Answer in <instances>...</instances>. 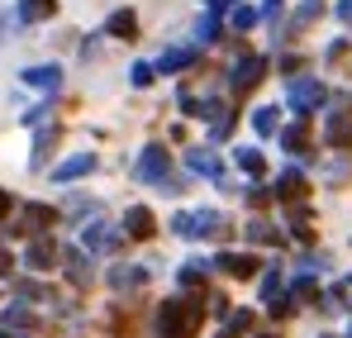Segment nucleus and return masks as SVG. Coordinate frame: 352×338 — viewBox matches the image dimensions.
I'll use <instances>...</instances> for the list:
<instances>
[{
  "label": "nucleus",
  "mask_w": 352,
  "mask_h": 338,
  "mask_svg": "<svg viewBox=\"0 0 352 338\" xmlns=\"http://www.w3.org/2000/svg\"><path fill=\"white\" fill-rule=\"evenodd\" d=\"M200 319H205V310L195 300H186V295L157 305V334L162 338H195L200 334Z\"/></svg>",
  "instance_id": "f257e3e1"
},
{
  "label": "nucleus",
  "mask_w": 352,
  "mask_h": 338,
  "mask_svg": "<svg viewBox=\"0 0 352 338\" xmlns=\"http://www.w3.org/2000/svg\"><path fill=\"white\" fill-rule=\"evenodd\" d=\"M172 229L181 233V238H224L229 233V215L224 210H181L172 220Z\"/></svg>",
  "instance_id": "f03ea898"
},
{
  "label": "nucleus",
  "mask_w": 352,
  "mask_h": 338,
  "mask_svg": "<svg viewBox=\"0 0 352 338\" xmlns=\"http://www.w3.org/2000/svg\"><path fill=\"white\" fill-rule=\"evenodd\" d=\"M133 171H138V181H153V186H167V191H176V181H172V153H167L162 143H148Z\"/></svg>",
  "instance_id": "7ed1b4c3"
},
{
  "label": "nucleus",
  "mask_w": 352,
  "mask_h": 338,
  "mask_svg": "<svg viewBox=\"0 0 352 338\" xmlns=\"http://www.w3.org/2000/svg\"><path fill=\"white\" fill-rule=\"evenodd\" d=\"M324 101H329V86L314 81V76H300V81H291V91H286V105L295 114H314Z\"/></svg>",
  "instance_id": "20e7f679"
},
{
  "label": "nucleus",
  "mask_w": 352,
  "mask_h": 338,
  "mask_svg": "<svg viewBox=\"0 0 352 338\" xmlns=\"http://www.w3.org/2000/svg\"><path fill=\"white\" fill-rule=\"evenodd\" d=\"M262 76H267V57L248 53L243 62H234V72H229V91H234V96H248V91L262 86Z\"/></svg>",
  "instance_id": "39448f33"
},
{
  "label": "nucleus",
  "mask_w": 352,
  "mask_h": 338,
  "mask_svg": "<svg viewBox=\"0 0 352 338\" xmlns=\"http://www.w3.org/2000/svg\"><path fill=\"white\" fill-rule=\"evenodd\" d=\"M324 138L333 148H352V96H338V114H329Z\"/></svg>",
  "instance_id": "423d86ee"
},
{
  "label": "nucleus",
  "mask_w": 352,
  "mask_h": 338,
  "mask_svg": "<svg viewBox=\"0 0 352 338\" xmlns=\"http://www.w3.org/2000/svg\"><path fill=\"white\" fill-rule=\"evenodd\" d=\"M214 267H219L224 277H238V282H252L262 262H257L252 253H219V257H214Z\"/></svg>",
  "instance_id": "0eeeda50"
},
{
  "label": "nucleus",
  "mask_w": 352,
  "mask_h": 338,
  "mask_svg": "<svg viewBox=\"0 0 352 338\" xmlns=\"http://www.w3.org/2000/svg\"><path fill=\"white\" fill-rule=\"evenodd\" d=\"M81 248H86V253H115V248H119V233L105 224V220H96V224L81 229Z\"/></svg>",
  "instance_id": "6e6552de"
},
{
  "label": "nucleus",
  "mask_w": 352,
  "mask_h": 338,
  "mask_svg": "<svg viewBox=\"0 0 352 338\" xmlns=\"http://www.w3.org/2000/svg\"><path fill=\"white\" fill-rule=\"evenodd\" d=\"M19 81L34 86V91H48V96H53V91L62 86V67H53V62H43V67H24Z\"/></svg>",
  "instance_id": "1a4fd4ad"
},
{
  "label": "nucleus",
  "mask_w": 352,
  "mask_h": 338,
  "mask_svg": "<svg viewBox=\"0 0 352 338\" xmlns=\"http://www.w3.org/2000/svg\"><path fill=\"white\" fill-rule=\"evenodd\" d=\"M53 262H58V243H53V238H34V243L24 248V267H29V272H48Z\"/></svg>",
  "instance_id": "9d476101"
},
{
  "label": "nucleus",
  "mask_w": 352,
  "mask_h": 338,
  "mask_svg": "<svg viewBox=\"0 0 352 338\" xmlns=\"http://www.w3.org/2000/svg\"><path fill=\"white\" fill-rule=\"evenodd\" d=\"M186 167L195 171V176H210V181L224 186V162H219L210 148H190V153H186Z\"/></svg>",
  "instance_id": "9b49d317"
},
{
  "label": "nucleus",
  "mask_w": 352,
  "mask_h": 338,
  "mask_svg": "<svg viewBox=\"0 0 352 338\" xmlns=\"http://www.w3.org/2000/svg\"><path fill=\"white\" fill-rule=\"evenodd\" d=\"M124 233H129V238H153V233H157L153 210H148V205H129V210H124Z\"/></svg>",
  "instance_id": "f8f14e48"
},
{
  "label": "nucleus",
  "mask_w": 352,
  "mask_h": 338,
  "mask_svg": "<svg viewBox=\"0 0 352 338\" xmlns=\"http://www.w3.org/2000/svg\"><path fill=\"white\" fill-rule=\"evenodd\" d=\"M272 191H276V200H286V205H291V200H305V196H309V181H305V171H281V176H276V186H272Z\"/></svg>",
  "instance_id": "ddd939ff"
},
{
  "label": "nucleus",
  "mask_w": 352,
  "mask_h": 338,
  "mask_svg": "<svg viewBox=\"0 0 352 338\" xmlns=\"http://www.w3.org/2000/svg\"><path fill=\"white\" fill-rule=\"evenodd\" d=\"M105 34H110V39H124V43H133V39H138V14H133V10H115V14L105 19Z\"/></svg>",
  "instance_id": "4468645a"
},
{
  "label": "nucleus",
  "mask_w": 352,
  "mask_h": 338,
  "mask_svg": "<svg viewBox=\"0 0 352 338\" xmlns=\"http://www.w3.org/2000/svg\"><path fill=\"white\" fill-rule=\"evenodd\" d=\"M195 57H200V48H167V53L157 57V67H153V72L172 76V72H186V67H190Z\"/></svg>",
  "instance_id": "2eb2a0df"
},
{
  "label": "nucleus",
  "mask_w": 352,
  "mask_h": 338,
  "mask_svg": "<svg viewBox=\"0 0 352 338\" xmlns=\"http://www.w3.org/2000/svg\"><path fill=\"white\" fill-rule=\"evenodd\" d=\"M58 138H62V129H58V124H53V129H38V138H34V158H29V167H34V171H43L48 153L58 148Z\"/></svg>",
  "instance_id": "dca6fc26"
},
{
  "label": "nucleus",
  "mask_w": 352,
  "mask_h": 338,
  "mask_svg": "<svg viewBox=\"0 0 352 338\" xmlns=\"http://www.w3.org/2000/svg\"><path fill=\"white\" fill-rule=\"evenodd\" d=\"M110 286L115 291H138V286H148V267H133V262H124L110 272Z\"/></svg>",
  "instance_id": "f3484780"
},
{
  "label": "nucleus",
  "mask_w": 352,
  "mask_h": 338,
  "mask_svg": "<svg viewBox=\"0 0 352 338\" xmlns=\"http://www.w3.org/2000/svg\"><path fill=\"white\" fill-rule=\"evenodd\" d=\"M58 14V0H19V24H43Z\"/></svg>",
  "instance_id": "a211bd4d"
},
{
  "label": "nucleus",
  "mask_w": 352,
  "mask_h": 338,
  "mask_svg": "<svg viewBox=\"0 0 352 338\" xmlns=\"http://www.w3.org/2000/svg\"><path fill=\"white\" fill-rule=\"evenodd\" d=\"M91 171H96V153H76V158H67L53 176H58V181H76V176H91Z\"/></svg>",
  "instance_id": "6ab92c4d"
},
{
  "label": "nucleus",
  "mask_w": 352,
  "mask_h": 338,
  "mask_svg": "<svg viewBox=\"0 0 352 338\" xmlns=\"http://www.w3.org/2000/svg\"><path fill=\"white\" fill-rule=\"evenodd\" d=\"M205 277H210V262H200V257L181 262V272H176V282L186 286V291H205Z\"/></svg>",
  "instance_id": "aec40b11"
},
{
  "label": "nucleus",
  "mask_w": 352,
  "mask_h": 338,
  "mask_svg": "<svg viewBox=\"0 0 352 338\" xmlns=\"http://www.w3.org/2000/svg\"><path fill=\"white\" fill-rule=\"evenodd\" d=\"M319 19H324V0H300V10H295V19H291V34H305Z\"/></svg>",
  "instance_id": "412c9836"
},
{
  "label": "nucleus",
  "mask_w": 352,
  "mask_h": 338,
  "mask_svg": "<svg viewBox=\"0 0 352 338\" xmlns=\"http://www.w3.org/2000/svg\"><path fill=\"white\" fill-rule=\"evenodd\" d=\"M281 148H286V153H295V158H309V129H305V124L281 129Z\"/></svg>",
  "instance_id": "4be33fe9"
},
{
  "label": "nucleus",
  "mask_w": 352,
  "mask_h": 338,
  "mask_svg": "<svg viewBox=\"0 0 352 338\" xmlns=\"http://www.w3.org/2000/svg\"><path fill=\"white\" fill-rule=\"evenodd\" d=\"M62 262H67V277H72L76 286H91V262H86V253L67 248V253H62Z\"/></svg>",
  "instance_id": "5701e85b"
},
{
  "label": "nucleus",
  "mask_w": 352,
  "mask_h": 338,
  "mask_svg": "<svg viewBox=\"0 0 352 338\" xmlns=\"http://www.w3.org/2000/svg\"><path fill=\"white\" fill-rule=\"evenodd\" d=\"M248 334H252V310L229 315V319H224V329H219V338H248Z\"/></svg>",
  "instance_id": "b1692460"
},
{
  "label": "nucleus",
  "mask_w": 352,
  "mask_h": 338,
  "mask_svg": "<svg viewBox=\"0 0 352 338\" xmlns=\"http://www.w3.org/2000/svg\"><path fill=\"white\" fill-rule=\"evenodd\" d=\"M48 224H58L53 205H24V229H48Z\"/></svg>",
  "instance_id": "393cba45"
},
{
  "label": "nucleus",
  "mask_w": 352,
  "mask_h": 338,
  "mask_svg": "<svg viewBox=\"0 0 352 338\" xmlns=\"http://www.w3.org/2000/svg\"><path fill=\"white\" fill-rule=\"evenodd\" d=\"M238 167L248 171V176H262V171H267V158H262V148H238Z\"/></svg>",
  "instance_id": "a878e982"
},
{
  "label": "nucleus",
  "mask_w": 352,
  "mask_h": 338,
  "mask_svg": "<svg viewBox=\"0 0 352 338\" xmlns=\"http://www.w3.org/2000/svg\"><path fill=\"white\" fill-rule=\"evenodd\" d=\"M248 238H252V243H281V233L267 224L262 215H257V220H248Z\"/></svg>",
  "instance_id": "bb28decb"
},
{
  "label": "nucleus",
  "mask_w": 352,
  "mask_h": 338,
  "mask_svg": "<svg viewBox=\"0 0 352 338\" xmlns=\"http://www.w3.org/2000/svg\"><path fill=\"white\" fill-rule=\"evenodd\" d=\"M252 129H257L262 138H272V134H276V105H262V110L252 114Z\"/></svg>",
  "instance_id": "cd10ccee"
},
{
  "label": "nucleus",
  "mask_w": 352,
  "mask_h": 338,
  "mask_svg": "<svg viewBox=\"0 0 352 338\" xmlns=\"http://www.w3.org/2000/svg\"><path fill=\"white\" fill-rule=\"evenodd\" d=\"M195 39H200V43H219V10H210V14L200 19V29H195Z\"/></svg>",
  "instance_id": "c85d7f7f"
},
{
  "label": "nucleus",
  "mask_w": 352,
  "mask_h": 338,
  "mask_svg": "<svg viewBox=\"0 0 352 338\" xmlns=\"http://www.w3.org/2000/svg\"><path fill=\"white\" fill-rule=\"evenodd\" d=\"M291 300H295V305H309V300H319V286H314V277H300V282L291 286Z\"/></svg>",
  "instance_id": "c756f323"
},
{
  "label": "nucleus",
  "mask_w": 352,
  "mask_h": 338,
  "mask_svg": "<svg viewBox=\"0 0 352 338\" xmlns=\"http://www.w3.org/2000/svg\"><path fill=\"white\" fill-rule=\"evenodd\" d=\"M348 176H352V153H338L333 167H329V186H343Z\"/></svg>",
  "instance_id": "7c9ffc66"
},
{
  "label": "nucleus",
  "mask_w": 352,
  "mask_h": 338,
  "mask_svg": "<svg viewBox=\"0 0 352 338\" xmlns=\"http://www.w3.org/2000/svg\"><path fill=\"white\" fill-rule=\"evenodd\" d=\"M267 315H272V319H291L295 300H291V295H272V300H267Z\"/></svg>",
  "instance_id": "2f4dec72"
},
{
  "label": "nucleus",
  "mask_w": 352,
  "mask_h": 338,
  "mask_svg": "<svg viewBox=\"0 0 352 338\" xmlns=\"http://www.w3.org/2000/svg\"><path fill=\"white\" fill-rule=\"evenodd\" d=\"M229 24H234L238 34H243V29H252V24H257V10H252V5H234V14H229Z\"/></svg>",
  "instance_id": "473e14b6"
},
{
  "label": "nucleus",
  "mask_w": 352,
  "mask_h": 338,
  "mask_svg": "<svg viewBox=\"0 0 352 338\" xmlns=\"http://www.w3.org/2000/svg\"><path fill=\"white\" fill-rule=\"evenodd\" d=\"M272 200H276V191H272V186H248V205H252V210H267Z\"/></svg>",
  "instance_id": "72a5a7b5"
},
{
  "label": "nucleus",
  "mask_w": 352,
  "mask_h": 338,
  "mask_svg": "<svg viewBox=\"0 0 352 338\" xmlns=\"http://www.w3.org/2000/svg\"><path fill=\"white\" fill-rule=\"evenodd\" d=\"M153 76H157V72H153V62H133V72H129V81H133V86H153Z\"/></svg>",
  "instance_id": "f704fd0d"
},
{
  "label": "nucleus",
  "mask_w": 352,
  "mask_h": 338,
  "mask_svg": "<svg viewBox=\"0 0 352 338\" xmlns=\"http://www.w3.org/2000/svg\"><path fill=\"white\" fill-rule=\"evenodd\" d=\"M229 134H234V114L224 110V114H219V119H214V124H210V138L219 143V138H229Z\"/></svg>",
  "instance_id": "c9c22d12"
},
{
  "label": "nucleus",
  "mask_w": 352,
  "mask_h": 338,
  "mask_svg": "<svg viewBox=\"0 0 352 338\" xmlns=\"http://www.w3.org/2000/svg\"><path fill=\"white\" fill-rule=\"evenodd\" d=\"M262 295L272 300V295H281V267H272L267 277H262Z\"/></svg>",
  "instance_id": "e433bc0d"
},
{
  "label": "nucleus",
  "mask_w": 352,
  "mask_h": 338,
  "mask_svg": "<svg viewBox=\"0 0 352 338\" xmlns=\"http://www.w3.org/2000/svg\"><path fill=\"white\" fill-rule=\"evenodd\" d=\"M5 324H14V329H29V324H34V315L14 305V310H5Z\"/></svg>",
  "instance_id": "4c0bfd02"
},
{
  "label": "nucleus",
  "mask_w": 352,
  "mask_h": 338,
  "mask_svg": "<svg viewBox=\"0 0 352 338\" xmlns=\"http://www.w3.org/2000/svg\"><path fill=\"white\" fill-rule=\"evenodd\" d=\"M281 10H286V0H267V5H262V14H257V19H281Z\"/></svg>",
  "instance_id": "58836bf2"
},
{
  "label": "nucleus",
  "mask_w": 352,
  "mask_h": 338,
  "mask_svg": "<svg viewBox=\"0 0 352 338\" xmlns=\"http://www.w3.org/2000/svg\"><path fill=\"white\" fill-rule=\"evenodd\" d=\"M329 62L343 67V62H348V43H333V48H329Z\"/></svg>",
  "instance_id": "ea45409f"
},
{
  "label": "nucleus",
  "mask_w": 352,
  "mask_h": 338,
  "mask_svg": "<svg viewBox=\"0 0 352 338\" xmlns=\"http://www.w3.org/2000/svg\"><path fill=\"white\" fill-rule=\"evenodd\" d=\"M324 310H329V315L343 310V291H329V295H324Z\"/></svg>",
  "instance_id": "a19ab883"
},
{
  "label": "nucleus",
  "mask_w": 352,
  "mask_h": 338,
  "mask_svg": "<svg viewBox=\"0 0 352 338\" xmlns=\"http://www.w3.org/2000/svg\"><path fill=\"white\" fill-rule=\"evenodd\" d=\"M300 67H305V57H300V53H291V57H281V72H300Z\"/></svg>",
  "instance_id": "79ce46f5"
},
{
  "label": "nucleus",
  "mask_w": 352,
  "mask_h": 338,
  "mask_svg": "<svg viewBox=\"0 0 352 338\" xmlns=\"http://www.w3.org/2000/svg\"><path fill=\"white\" fill-rule=\"evenodd\" d=\"M10 267H14V262H10V253H5V248H0V277H5V272H10Z\"/></svg>",
  "instance_id": "37998d69"
},
{
  "label": "nucleus",
  "mask_w": 352,
  "mask_h": 338,
  "mask_svg": "<svg viewBox=\"0 0 352 338\" xmlns=\"http://www.w3.org/2000/svg\"><path fill=\"white\" fill-rule=\"evenodd\" d=\"M10 215V191H0V220Z\"/></svg>",
  "instance_id": "c03bdc74"
},
{
  "label": "nucleus",
  "mask_w": 352,
  "mask_h": 338,
  "mask_svg": "<svg viewBox=\"0 0 352 338\" xmlns=\"http://www.w3.org/2000/svg\"><path fill=\"white\" fill-rule=\"evenodd\" d=\"M205 5H210V10H224V0H205Z\"/></svg>",
  "instance_id": "a18cd8bd"
},
{
  "label": "nucleus",
  "mask_w": 352,
  "mask_h": 338,
  "mask_svg": "<svg viewBox=\"0 0 352 338\" xmlns=\"http://www.w3.org/2000/svg\"><path fill=\"white\" fill-rule=\"evenodd\" d=\"M0 338H19V334H10V329H0Z\"/></svg>",
  "instance_id": "49530a36"
},
{
  "label": "nucleus",
  "mask_w": 352,
  "mask_h": 338,
  "mask_svg": "<svg viewBox=\"0 0 352 338\" xmlns=\"http://www.w3.org/2000/svg\"><path fill=\"white\" fill-rule=\"evenodd\" d=\"M257 338H281V334H257Z\"/></svg>",
  "instance_id": "de8ad7c7"
},
{
  "label": "nucleus",
  "mask_w": 352,
  "mask_h": 338,
  "mask_svg": "<svg viewBox=\"0 0 352 338\" xmlns=\"http://www.w3.org/2000/svg\"><path fill=\"white\" fill-rule=\"evenodd\" d=\"M0 29H5V14H0Z\"/></svg>",
  "instance_id": "09e8293b"
}]
</instances>
